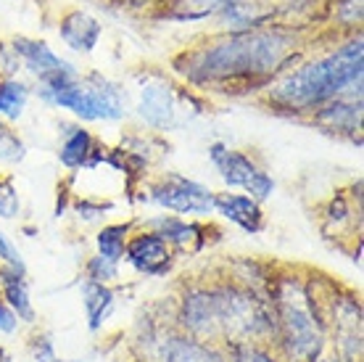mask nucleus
Masks as SVG:
<instances>
[{"mask_svg": "<svg viewBox=\"0 0 364 362\" xmlns=\"http://www.w3.org/2000/svg\"><path fill=\"white\" fill-rule=\"evenodd\" d=\"M214 209H219L225 217L237 222L248 233H256L262 227V209L256 207V201L248 199V196H235V193L214 196Z\"/></svg>", "mask_w": 364, "mask_h": 362, "instance_id": "obj_10", "label": "nucleus"}, {"mask_svg": "<svg viewBox=\"0 0 364 362\" xmlns=\"http://www.w3.org/2000/svg\"><path fill=\"white\" fill-rule=\"evenodd\" d=\"M280 317H282V331H285V341H288V352L293 360L301 362H314L319 352V323L309 307L306 294L288 283L280 291Z\"/></svg>", "mask_w": 364, "mask_h": 362, "instance_id": "obj_3", "label": "nucleus"}, {"mask_svg": "<svg viewBox=\"0 0 364 362\" xmlns=\"http://www.w3.org/2000/svg\"><path fill=\"white\" fill-rule=\"evenodd\" d=\"M90 135L85 133V130H77L69 140L64 143V148H61V162L66 164V167H82V162L87 159V154H90Z\"/></svg>", "mask_w": 364, "mask_h": 362, "instance_id": "obj_15", "label": "nucleus"}, {"mask_svg": "<svg viewBox=\"0 0 364 362\" xmlns=\"http://www.w3.org/2000/svg\"><path fill=\"white\" fill-rule=\"evenodd\" d=\"M124 236H127V225H114L106 227L98 236L100 257H106L111 262H117L119 257L124 254Z\"/></svg>", "mask_w": 364, "mask_h": 362, "instance_id": "obj_16", "label": "nucleus"}, {"mask_svg": "<svg viewBox=\"0 0 364 362\" xmlns=\"http://www.w3.org/2000/svg\"><path fill=\"white\" fill-rule=\"evenodd\" d=\"M16 328V320H14V315H11L9 309H6V304H3V296H0V331H14Z\"/></svg>", "mask_w": 364, "mask_h": 362, "instance_id": "obj_26", "label": "nucleus"}, {"mask_svg": "<svg viewBox=\"0 0 364 362\" xmlns=\"http://www.w3.org/2000/svg\"><path fill=\"white\" fill-rule=\"evenodd\" d=\"M0 281H3V289H6L9 304L29 323V320H32V304H29V296H27L24 283L18 281V275H14V272H3V278H0Z\"/></svg>", "mask_w": 364, "mask_h": 362, "instance_id": "obj_14", "label": "nucleus"}, {"mask_svg": "<svg viewBox=\"0 0 364 362\" xmlns=\"http://www.w3.org/2000/svg\"><path fill=\"white\" fill-rule=\"evenodd\" d=\"M154 199L161 207L174 209V212H198V214L214 212V196H211L209 190L198 185V182L177 177V175L154 190Z\"/></svg>", "mask_w": 364, "mask_h": 362, "instance_id": "obj_6", "label": "nucleus"}, {"mask_svg": "<svg viewBox=\"0 0 364 362\" xmlns=\"http://www.w3.org/2000/svg\"><path fill=\"white\" fill-rule=\"evenodd\" d=\"M319 122H328V125L333 127H343V122H346L348 127L359 125V106H346V103H333V106H328V109L319 114Z\"/></svg>", "mask_w": 364, "mask_h": 362, "instance_id": "obj_19", "label": "nucleus"}, {"mask_svg": "<svg viewBox=\"0 0 364 362\" xmlns=\"http://www.w3.org/2000/svg\"><path fill=\"white\" fill-rule=\"evenodd\" d=\"M172 90L166 85H151L143 90V106H140V114L156 127L169 125L172 119Z\"/></svg>", "mask_w": 364, "mask_h": 362, "instance_id": "obj_11", "label": "nucleus"}, {"mask_svg": "<svg viewBox=\"0 0 364 362\" xmlns=\"http://www.w3.org/2000/svg\"><path fill=\"white\" fill-rule=\"evenodd\" d=\"M0 362H9V352L6 349H0Z\"/></svg>", "mask_w": 364, "mask_h": 362, "instance_id": "obj_28", "label": "nucleus"}, {"mask_svg": "<svg viewBox=\"0 0 364 362\" xmlns=\"http://www.w3.org/2000/svg\"><path fill=\"white\" fill-rule=\"evenodd\" d=\"M232 362H274V360H269L267 354L256 352V349H237L232 354Z\"/></svg>", "mask_w": 364, "mask_h": 362, "instance_id": "obj_24", "label": "nucleus"}, {"mask_svg": "<svg viewBox=\"0 0 364 362\" xmlns=\"http://www.w3.org/2000/svg\"><path fill=\"white\" fill-rule=\"evenodd\" d=\"M114 275H117V267L106 257H95L90 262V278H95V281H109Z\"/></svg>", "mask_w": 364, "mask_h": 362, "instance_id": "obj_23", "label": "nucleus"}, {"mask_svg": "<svg viewBox=\"0 0 364 362\" xmlns=\"http://www.w3.org/2000/svg\"><path fill=\"white\" fill-rule=\"evenodd\" d=\"M169 362H219L217 354H211L206 346L191 344V341H174Z\"/></svg>", "mask_w": 364, "mask_h": 362, "instance_id": "obj_18", "label": "nucleus"}, {"mask_svg": "<svg viewBox=\"0 0 364 362\" xmlns=\"http://www.w3.org/2000/svg\"><path fill=\"white\" fill-rule=\"evenodd\" d=\"M35 354H37V360H40V362H58V360H55V354H53V349H50V344H48V341H40V346L35 349Z\"/></svg>", "mask_w": 364, "mask_h": 362, "instance_id": "obj_27", "label": "nucleus"}, {"mask_svg": "<svg viewBox=\"0 0 364 362\" xmlns=\"http://www.w3.org/2000/svg\"><path fill=\"white\" fill-rule=\"evenodd\" d=\"M85 307H87V317H90V326L98 328L100 320L106 317L111 307V291L103 289L100 283H87L85 286Z\"/></svg>", "mask_w": 364, "mask_h": 362, "instance_id": "obj_13", "label": "nucleus"}, {"mask_svg": "<svg viewBox=\"0 0 364 362\" xmlns=\"http://www.w3.org/2000/svg\"><path fill=\"white\" fill-rule=\"evenodd\" d=\"M0 156H3V159H11V162H16V159L24 156L21 140H16L14 133H11L6 125H0Z\"/></svg>", "mask_w": 364, "mask_h": 362, "instance_id": "obj_21", "label": "nucleus"}, {"mask_svg": "<svg viewBox=\"0 0 364 362\" xmlns=\"http://www.w3.org/2000/svg\"><path fill=\"white\" fill-rule=\"evenodd\" d=\"M0 257H3L6 262L14 264L16 270H21V259H18V254L14 252V246H11L9 241H6V238H3V236H0Z\"/></svg>", "mask_w": 364, "mask_h": 362, "instance_id": "obj_25", "label": "nucleus"}, {"mask_svg": "<svg viewBox=\"0 0 364 362\" xmlns=\"http://www.w3.org/2000/svg\"><path fill=\"white\" fill-rule=\"evenodd\" d=\"M18 209V199L14 188H11L9 182H0V214L3 217H14Z\"/></svg>", "mask_w": 364, "mask_h": 362, "instance_id": "obj_22", "label": "nucleus"}, {"mask_svg": "<svg viewBox=\"0 0 364 362\" xmlns=\"http://www.w3.org/2000/svg\"><path fill=\"white\" fill-rule=\"evenodd\" d=\"M24 100H27V90H24V85H18V82H6V85H0V111L6 114V117L16 119L24 109Z\"/></svg>", "mask_w": 364, "mask_h": 362, "instance_id": "obj_17", "label": "nucleus"}, {"mask_svg": "<svg viewBox=\"0 0 364 362\" xmlns=\"http://www.w3.org/2000/svg\"><path fill=\"white\" fill-rule=\"evenodd\" d=\"M14 48H16V53L27 61L29 69H35V72L40 74V80L46 82V90L74 80V72L69 69V63L61 61L46 43H32V40H24V37H21V40L14 43Z\"/></svg>", "mask_w": 364, "mask_h": 362, "instance_id": "obj_7", "label": "nucleus"}, {"mask_svg": "<svg viewBox=\"0 0 364 362\" xmlns=\"http://www.w3.org/2000/svg\"><path fill=\"white\" fill-rule=\"evenodd\" d=\"M46 95L53 103L72 109L82 119H119L122 117V98L117 88H111L106 82L100 85H82V82H64L58 88H48Z\"/></svg>", "mask_w": 364, "mask_h": 362, "instance_id": "obj_4", "label": "nucleus"}, {"mask_svg": "<svg viewBox=\"0 0 364 362\" xmlns=\"http://www.w3.org/2000/svg\"><path fill=\"white\" fill-rule=\"evenodd\" d=\"M61 37L74 51H92L100 37V24L82 11H72L61 19Z\"/></svg>", "mask_w": 364, "mask_h": 362, "instance_id": "obj_9", "label": "nucleus"}, {"mask_svg": "<svg viewBox=\"0 0 364 362\" xmlns=\"http://www.w3.org/2000/svg\"><path fill=\"white\" fill-rule=\"evenodd\" d=\"M362 77V40H354L343 46L338 53L319 58L291 74L280 88L272 93V98L288 109H311L322 100L333 98L348 82Z\"/></svg>", "mask_w": 364, "mask_h": 362, "instance_id": "obj_2", "label": "nucleus"}, {"mask_svg": "<svg viewBox=\"0 0 364 362\" xmlns=\"http://www.w3.org/2000/svg\"><path fill=\"white\" fill-rule=\"evenodd\" d=\"M164 225V236L161 238H172L174 244L182 246V249H198V246L193 244V241H198V227L193 225H182V222H174V219H169V222H161Z\"/></svg>", "mask_w": 364, "mask_h": 362, "instance_id": "obj_20", "label": "nucleus"}, {"mask_svg": "<svg viewBox=\"0 0 364 362\" xmlns=\"http://www.w3.org/2000/svg\"><path fill=\"white\" fill-rule=\"evenodd\" d=\"M211 162L217 164V170L225 177V182L246 188L248 193H254L256 199H267L272 193L274 182L262 170H256L251 159H246L243 154L228 151L225 145H214L211 148Z\"/></svg>", "mask_w": 364, "mask_h": 362, "instance_id": "obj_5", "label": "nucleus"}, {"mask_svg": "<svg viewBox=\"0 0 364 362\" xmlns=\"http://www.w3.org/2000/svg\"><path fill=\"white\" fill-rule=\"evenodd\" d=\"M228 6H235V0H172L169 14L177 19H200Z\"/></svg>", "mask_w": 364, "mask_h": 362, "instance_id": "obj_12", "label": "nucleus"}, {"mask_svg": "<svg viewBox=\"0 0 364 362\" xmlns=\"http://www.w3.org/2000/svg\"><path fill=\"white\" fill-rule=\"evenodd\" d=\"M127 259L140 272L161 275L172 262V254L166 249V238H161L159 233H148V236H137L127 246Z\"/></svg>", "mask_w": 364, "mask_h": 362, "instance_id": "obj_8", "label": "nucleus"}, {"mask_svg": "<svg viewBox=\"0 0 364 362\" xmlns=\"http://www.w3.org/2000/svg\"><path fill=\"white\" fill-rule=\"evenodd\" d=\"M293 48V40L282 32H240L225 43L196 51L188 56V66H180L196 82L251 80L274 72Z\"/></svg>", "mask_w": 364, "mask_h": 362, "instance_id": "obj_1", "label": "nucleus"}]
</instances>
